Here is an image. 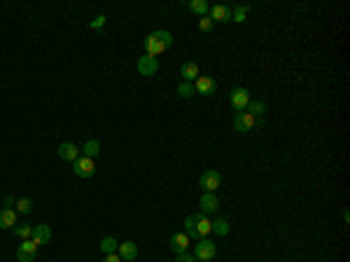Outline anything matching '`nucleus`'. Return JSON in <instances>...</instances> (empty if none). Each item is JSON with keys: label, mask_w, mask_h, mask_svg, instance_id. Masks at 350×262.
Returning a JSON list of instances; mask_svg holds the SVG:
<instances>
[{"label": "nucleus", "mask_w": 350, "mask_h": 262, "mask_svg": "<svg viewBox=\"0 0 350 262\" xmlns=\"http://www.w3.org/2000/svg\"><path fill=\"white\" fill-rule=\"evenodd\" d=\"M145 54L147 57H159V54H163L166 49L173 45V35L168 31H154V33H150L145 38Z\"/></svg>", "instance_id": "1"}, {"label": "nucleus", "mask_w": 350, "mask_h": 262, "mask_svg": "<svg viewBox=\"0 0 350 262\" xmlns=\"http://www.w3.org/2000/svg\"><path fill=\"white\" fill-rule=\"evenodd\" d=\"M217 255V244L210 241V239H199V244H196V251H194V258L196 260H212Z\"/></svg>", "instance_id": "2"}, {"label": "nucleus", "mask_w": 350, "mask_h": 262, "mask_svg": "<svg viewBox=\"0 0 350 262\" xmlns=\"http://www.w3.org/2000/svg\"><path fill=\"white\" fill-rule=\"evenodd\" d=\"M199 185H201V190H203V192H215V190L222 185V173L215 171V169H208V171L201 173Z\"/></svg>", "instance_id": "3"}, {"label": "nucleus", "mask_w": 350, "mask_h": 262, "mask_svg": "<svg viewBox=\"0 0 350 262\" xmlns=\"http://www.w3.org/2000/svg\"><path fill=\"white\" fill-rule=\"evenodd\" d=\"M250 101H252V98H250V91L245 89V87H236V89L229 94V103H231V108L238 110V113H243Z\"/></svg>", "instance_id": "4"}, {"label": "nucleus", "mask_w": 350, "mask_h": 262, "mask_svg": "<svg viewBox=\"0 0 350 262\" xmlns=\"http://www.w3.org/2000/svg\"><path fill=\"white\" fill-rule=\"evenodd\" d=\"M73 171H75V176H80V178H91V176L96 173V164H94V159H89V157H77L73 162Z\"/></svg>", "instance_id": "5"}, {"label": "nucleus", "mask_w": 350, "mask_h": 262, "mask_svg": "<svg viewBox=\"0 0 350 262\" xmlns=\"http://www.w3.org/2000/svg\"><path fill=\"white\" fill-rule=\"evenodd\" d=\"M194 91L203 94V96H212L217 91V80L210 77V75H199L194 80Z\"/></svg>", "instance_id": "6"}, {"label": "nucleus", "mask_w": 350, "mask_h": 262, "mask_svg": "<svg viewBox=\"0 0 350 262\" xmlns=\"http://www.w3.org/2000/svg\"><path fill=\"white\" fill-rule=\"evenodd\" d=\"M35 253H38V244L33 239H24L19 244V251H16V260L19 262H33L35 260Z\"/></svg>", "instance_id": "7"}, {"label": "nucleus", "mask_w": 350, "mask_h": 262, "mask_svg": "<svg viewBox=\"0 0 350 262\" xmlns=\"http://www.w3.org/2000/svg\"><path fill=\"white\" fill-rule=\"evenodd\" d=\"M259 124V120H254L250 113H236V117H234V129L241 131V133H245V131H250L252 127H257Z\"/></svg>", "instance_id": "8"}, {"label": "nucleus", "mask_w": 350, "mask_h": 262, "mask_svg": "<svg viewBox=\"0 0 350 262\" xmlns=\"http://www.w3.org/2000/svg\"><path fill=\"white\" fill-rule=\"evenodd\" d=\"M136 68H138L140 75H145V77H152V75H156V70H159V61H156L154 57H140L138 64H136Z\"/></svg>", "instance_id": "9"}, {"label": "nucleus", "mask_w": 350, "mask_h": 262, "mask_svg": "<svg viewBox=\"0 0 350 262\" xmlns=\"http://www.w3.org/2000/svg\"><path fill=\"white\" fill-rule=\"evenodd\" d=\"M187 246H189V237L185 234V232H178V234H173L171 239H168V248H171L173 253H187Z\"/></svg>", "instance_id": "10"}, {"label": "nucleus", "mask_w": 350, "mask_h": 262, "mask_svg": "<svg viewBox=\"0 0 350 262\" xmlns=\"http://www.w3.org/2000/svg\"><path fill=\"white\" fill-rule=\"evenodd\" d=\"M208 16L212 19V24H227V21H231V7H227V5H212Z\"/></svg>", "instance_id": "11"}, {"label": "nucleus", "mask_w": 350, "mask_h": 262, "mask_svg": "<svg viewBox=\"0 0 350 262\" xmlns=\"http://www.w3.org/2000/svg\"><path fill=\"white\" fill-rule=\"evenodd\" d=\"M199 206H201V213H203V215H210V213H215L217 208H220V199L212 195V192H203Z\"/></svg>", "instance_id": "12"}, {"label": "nucleus", "mask_w": 350, "mask_h": 262, "mask_svg": "<svg viewBox=\"0 0 350 262\" xmlns=\"http://www.w3.org/2000/svg\"><path fill=\"white\" fill-rule=\"evenodd\" d=\"M31 239L38 246L49 244V239H51V227H49V225H33V237Z\"/></svg>", "instance_id": "13"}, {"label": "nucleus", "mask_w": 350, "mask_h": 262, "mask_svg": "<svg viewBox=\"0 0 350 262\" xmlns=\"http://www.w3.org/2000/svg\"><path fill=\"white\" fill-rule=\"evenodd\" d=\"M119 258H122V262H131V260H136L138 258V246L133 244V241H124V244H119Z\"/></svg>", "instance_id": "14"}, {"label": "nucleus", "mask_w": 350, "mask_h": 262, "mask_svg": "<svg viewBox=\"0 0 350 262\" xmlns=\"http://www.w3.org/2000/svg\"><path fill=\"white\" fill-rule=\"evenodd\" d=\"M180 75H182V82H194L199 75H201V70H199V64L196 61H185L182 64V68H180Z\"/></svg>", "instance_id": "15"}, {"label": "nucleus", "mask_w": 350, "mask_h": 262, "mask_svg": "<svg viewBox=\"0 0 350 262\" xmlns=\"http://www.w3.org/2000/svg\"><path fill=\"white\" fill-rule=\"evenodd\" d=\"M56 152H58L61 159H65V162H75V159L80 157V147L75 145V143H61Z\"/></svg>", "instance_id": "16"}, {"label": "nucleus", "mask_w": 350, "mask_h": 262, "mask_svg": "<svg viewBox=\"0 0 350 262\" xmlns=\"http://www.w3.org/2000/svg\"><path fill=\"white\" fill-rule=\"evenodd\" d=\"M187 9L189 12H194L196 16H208V12H210V2H208V0H189Z\"/></svg>", "instance_id": "17"}, {"label": "nucleus", "mask_w": 350, "mask_h": 262, "mask_svg": "<svg viewBox=\"0 0 350 262\" xmlns=\"http://www.w3.org/2000/svg\"><path fill=\"white\" fill-rule=\"evenodd\" d=\"M210 225H212V222L208 220V218H205L203 213H199V218H196V225H194V229H196V234H199V239H208V234L212 232Z\"/></svg>", "instance_id": "18"}, {"label": "nucleus", "mask_w": 350, "mask_h": 262, "mask_svg": "<svg viewBox=\"0 0 350 262\" xmlns=\"http://www.w3.org/2000/svg\"><path fill=\"white\" fill-rule=\"evenodd\" d=\"M16 225V211L14 208H2L0 211V229H12Z\"/></svg>", "instance_id": "19"}, {"label": "nucleus", "mask_w": 350, "mask_h": 262, "mask_svg": "<svg viewBox=\"0 0 350 262\" xmlns=\"http://www.w3.org/2000/svg\"><path fill=\"white\" fill-rule=\"evenodd\" d=\"M245 113H250L254 120H259L261 122V117H264V113H266V103H264V101H250L248 108H245Z\"/></svg>", "instance_id": "20"}, {"label": "nucleus", "mask_w": 350, "mask_h": 262, "mask_svg": "<svg viewBox=\"0 0 350 262\" xmlns=\"http://www.w3.org/2000/svg\"><path fill=\"white\" fill-rule=\"evenodd\" d=\"M117 248H119V241L114 237H103L100 239V251L105 255H110V253H117Z\"/></svg>", "instance_id": "21"}, {"label": "nucleus", "mask_w": 350, "mask_h": 262, "mask_svg": "<svg viewBox=\"0 0 350 262\" xmlns=\"http://www.w3.org/2000/svg\"><path fill=\"white\" fill-rule=\"evenodd\" d=\"M12 232H14L19 239H31L33 237V225L31 222H19V225L12 227Z\"/></svg>", "instance_id": "22"}, {"label": "nucleus", "mask_w": 350, "mask_h": 262, "mask_svg": "<svg viewBox=\"0 0 350 262\" xmlns=\"http://www.w3.org/2000/svg\"><path fill=\"white\" fill-rule=\"evenodd\" d=\"M82 152H84V157L94 159V157L100 152V143H98V140H87V143H84V147H82Z\"/></svg>", "instance_id": "23"}, {"label": "nucleus", "mask_w": 350, "mask_h": 262, "mask_svg": "<svg viewBox=\"0 0 350 262\" xmlns=\"http://www.w3.org/2000/svg\"><path fill=\"white\" fill-rule=\"evenodd\" d=\"M250 12V5H238V7L231 9V21H238V24H243L245 16Z\"/></svg>", "instance_id": "24"}, {"label": "nucleus", "mask_w": 350, "mask_h": 262, "mask_svg": "<svg viewBox=\"0 0 350 262\" xmlns=\"http://www.w3.org/2000/svg\"><path fill=\"white\" fill-rule=\"evenodd\" d=\"M210 229L217 234V237H224V234H229V222L224 220V218H220V220H215L210 225Z\"/></svg>", "instance_id": "25"}, {"label": "nucleus", "mask_w": 350, "mask_h": 262, "mask_svg": "<svg viewBox=\"0 0 350 262\" xmlns=\"http://www.w3.org/2000/svg\"><path fill=\"white\" fill-rule=\"evenodd\" d=\"M14 211L16 213H31L33 211V201L28 199V196H24V199H19V201H14Z\"/></svg>", "instance_id": "26"}, {"label": "nucleus", "mask_w": 350, "mask_h": 262, "mask_svg": "<svg viewBox=\"0 0 350 262\" xmlns=\"http://www.w3.org/2000/svg\"><path fill=\"white\" fill-rule=\"evenodd\" d=\"M178 96H180V98H189V96H194V84H192V82H180V87H178Z\"/></svg>", "instance_id": "27"}, {"label": "nucleus", "mask_w": 350, "mask_h": 262, "mask_svg": "<svg viewBox=\"0 0 350 262\" xmlns=\"http://www.w3.org/2000/svg\"><path fill=\"white\" fill-rule=\"evenodd\" d=\"M212 26H215V24H212L210 16H201V19H199V28H201L203 33H210V31H212Z\"/></svg>", "instance_id": "28"}, {"label": "nucleus", "mask_w": 350, "mask_h": 262, "mask_svg": "<svg viewBox=\"0 0 350 262\" xmlns=\"http://www.w3.org/2000/svg\"><path fill=\"white\" fill-rule=\"evenodd\" d=\"M105 21H107V16H105V14H98L96 19L91 21V28H94V31H100V28L105 26Z\"/></svg>", "instance_id": "29"}, {"label": "nucleus", "mask_w": 350, "mask_h": 262, "mask_svg": "<svg viewBox=\"0 0 350 262\" xmlns=\"http://www.w3.org/2000/svg\"><path fill=\"white\" fill-rule=\"evenodd\" d=\"M175 262H196V258L189 253H178L175 255Z\"/></svg>", "instance_id": "30"}, {"label": "nucleus", "mask_w": 350, "mask_h": 262, "mask_svg": "<svg viewBox=\"0 0 350 262\" xmlns=\"http://www.w3.org/2000/svg\"><path fill=\"white\" fill-rule=\"evenodd\" d=\"M103 262H122V258H119L117 253H110V255H105V260Z\"/></svg>", "instance_id": "31"}, {"label": "nucleus", "mask_w": 350, "mask_h": 262, "mask_svg": "<svg viewBox=\"0 0 350 262\" xmlns=\"http://www.w3.org/2000/svg\"><path fill=\"white\" fill-rule=\"evenodd\" d=\"M2 201H5V206H7V208H12V206H14V199H12V196H5Z\"/></svg>", "instance_id": "32"}]
</instances>
